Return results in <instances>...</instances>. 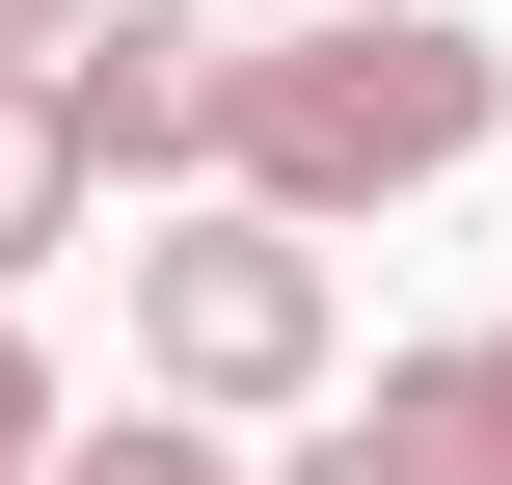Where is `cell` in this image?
<instances>
[{"label":"cell","instance_id":"cell-1","mask_svg":"<svg viewBox=\"0 0 512 485\" xmlns=\"http://www.w3.org/2000/svg\"><path fill=\"white\" fill-rule=\"evenodd\" d=\"M512 135V54L459 0H351V27H243V108H216V189H270V216H405V189H459Z\"/></svg>","mask_w":512,"mask_h":485},{"label":"cell","instance_id":"cell-2","mask_svg":"<svg viewBox=\"0 0 512 485\" xmlns=\"http://www.w3.org/2000/svg\"><path fill=\"white\" fill-rule=\"evenodd\" d=\"M324 216H270V189H162V243H135V378L162 405H216V432H270V405H324Z\"/></svg>","mask_w":512,"mask_h":485},{"label":"cell","instance_id":"cell-3","mask_svg":"<svg viewBox=\"0 0 512 485\" xmlns=\"http://www.w3.org/2000/svg\"><path fill=\"white\" fill-rule=\"evenodd\" d=\"M54 108H81V162H108V189H216V108H243V27H216V0H108V27L54 54Z\"/></svg>","mask_w":512,"mask_h":485},{"label":"cell","instance_id":"cell-4","mask_svg":"<svg viewBox=\"0 0 512 485\" xmlns=\"http://www.w3.org/2000/svg\"><path fill=\"white\" fill-rule=\"evenodd\" d=\"M324 432H351L378 485H512V324H432V351H378Z\"/></svg>","mask_w":512,"mask_h":485},{"label":"cell","instance_id":"cell-5","mask_svg":"<svg viewBox=\"0 0 512 485\" xmlns=\"http://www.w3.org/2000/svg\"><path fill=\"white\" fill-rule=\"evenodd\" d=\"M81 189H108V162H81V108H54V81L0 54V297H27L54 243H81Z\"/></svg>","mask_w":512,"mask_h":485},{"label":"cell","instance_id":"cell-6","mask_svg":"<svg viewBox=\"0 0 512 485\" xmlns=\"http://www.w3.org/2000/svg\"><path fill=\"white\" fill-rule=\"evenodd\" d=\"M54 485H270V459H243L216 405H162V378H135V405H81V432H54Z\"/></svg>","mask_w":512,"mask_h":485},{"label":"cell","instance_id":"cell-7","mask_svg":"<svg viewBox=\"0 0 512 485\" xmlns=\"http://www.w3.org/2000/svg\"><path fill=\"white\" fill-rule=\"evenodd\" d=\"M54 432H81V405H54V351H27V297H0V485H54Z\"/></svg>","mask_w":512,"mask_h":485},{"label":"cell","instance_id":"cell-8","mask_svg":"<svg viewBox=\"0 0 512 485\" xmlns=\"http://www.w3.org/2000/svg\"><path fill=\"white\" fill-rule=\"evenodd\" d=\"M81 27H108V0H0V54H27V81H54V54H81Z\"/></svg>","mask_w":512,"mask_h":485},{"label":"cell","instance_id":"cell-9","mask_svg":"<svg viewBox=\"0 0 512 485\" xmlns=\"http://www.w3.org/2000/svg\"><path fill=\"white\" fill-rule=\"evenodd\" d=\"M270 485H378V459H351V432H297V459H270Z\"/></svg>","mask_w":512,"mask_h":485},{"label":"cell","instance_id":"cell-10","mask_svg":"<svg viewBox=\"0 0 512 485\" xmlns=\"http://www.w3.org/2000/svg\"><path fill=\"white\" fill-rule=\"evenodd\" d=\"M216 27H351V0H216Z\"/></svg>","mask_w":512,"mask_h":485}]
</instances>
